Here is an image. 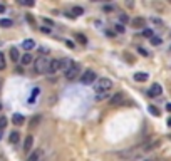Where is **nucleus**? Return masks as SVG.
I'll return each mask as SVG.
<instances>
[{
	"label": "nucleus",
	"instance_id": "nucleus-1",
	"mask_svg": "<svg viewBox=\"0 0 171 161\" xmlns=\"http://www.w3.org/2000/svg\"><path fill=\"white\" fill-rule=\"evenodd\" d=\"M142 149H138V148H129V149H124V151H119L117 156L124 161H133V159H138L141 156Z\"/></svg>",
	"mask_w": 171,
	"mask_h": 161
},
{
	"label": "nucleus",
	"instance_id": "nucleus-2",
	"mask_svg": "<svg viewBox=\"0 0 171 161\" xmlns=\"http://www.w3.org/2000/svg\"><path fill=\"white\" fill-rule=\"evenodd\" d=\"M111 87H112V81L111 79H108V77H101V79H96L94 82V89H96V92H109L111 91Z\"/></svg>",
	"mask_w": 171,
	"mask_h": 161
},
{
	"label": "nucleus",
	"instance_id": "nucleus-3",
	"mask_svg": "<svg viewBox=\"0 0 171 161\" xmlns=\"http://www.w3.org/2000/svg\"><path fill=\"white\" fill-rule=\"evenodd\" d=\"M49 62H51V59L45 56L39 57L37 60H35V72L37 74H45L49 71Z\"/></svg>",
	"mask_w": 171,
	"mask_h": 161
},
{
	"label": "nucleus",
	"instance_id": "nucleus-4",
	"mask_svg": "<svg viewBox=\"0 0 171 161\" xmlns=\"http://www.w3.org/2000/svg\"><path fill=\"white\" fill-rule=\"evenodd\" d=\"M79 71H81V67L77 66V64H70V67H67L66 72H64V77H66L67 81H74L79 76Z\"/></svg>",
	"mask_w": 171,
	"mask_h": 161
},
{
	"label": "nucleus",
	"instance_id": "nucleus-5",
	"mask_svg": "<svg viewBox=\"0 0 171 161\" xmlns=\"http://www.w3.org/2000/svg\"><path fill=\"white\" fill-rule=\"evenodd\" d=\"M96 79H97V76H96V72H94V71H91V69H87V71L82 74V76H81V82H82V84H86V86L94 84Z\"/></svg>",
	"mask_w": 171,
	"mask_h": 161
},
{
	"label": "nucleus",
	"instance_id": "nucleus-6",
	"mask_svg": "<svg viewBox=\"0 0 171 161\" xmlns=\"http://www.w3.org/2000/svg\"><path fill=\"white\" fill-rule=\"evenodd\" d=\"M161 94H163V87L158 84V82H154V84L149 87V91H148L149 98H158V96H161Z\"/></svg>",
	"mask_w": 171,
	"mask_h": 161
},
{
	"label": "nucleus",
	"instance_id": "nucleus-7",
	"mask_svg": "<svg viewBox=\"0 0 171 161\" xmlns=\"http://www.w3.org/2000/svg\"><path fill=\"white\" fill-rule=\"evenodd\" d=\"M124 102V92H116V94H112V98L109 99V104L111 106H119Z\"/></svg>",
	"mask_w": 171,
	"mask_h": 161
},
{
	"label": "nucleus",
	"instance_id": "nucleus-8",
	"mask_svg": "<svg viewBox=\"0 0 171 161\" xmlns=\"http://www.w3.org/2000/svg\"><path fill=\"white\" fill-rule=\"evenodd\" d=\"M131 25L134 29H144L146 27V19H142V17H134V19L131 20Z\"/></svg>",
	"mask_w": 171,
	"mask_h": 161
},
{
	"label": "nucleus",
	"instance_id": "nucleus-9",
	"mask_svg": "<svg viewBox=\"0 0 171 161\" xmlns=\"http://www.w3.org/2000/svg\"><path fill=\"white\" fill-rule=\"evenodd\" d=\"M32 146H34V136L28 134L25 138V141H24V151L25 153H30L32 151Z\"/></svg>",
	"mask_w": 171,
	"mask_h": 161
},
{
	"label": "nucleus",
	"instance_id": "nucleus-10",
	"mask_svg": "<svg viewBox=\"0 0 171 161\" xmlns=\"http://www.w3.org/2000/svg\"><path fill=\"white\" fill-rule=\"evenodd\" d=\"M59 71V59H52L51 62H49V71L47 72H51V74H54Z\"/></svg>",
	"mask_w": 171,
	"mask_h": 161
},
{
	"label": "nucleus",
	"instance_id": "nucleus-11",
	"mask_svg": "<svg viewBox=\"0 0 171 161\" xmlns=\"http://www.w3.org/2000/svg\"><path fill=\"white\" fill-rule=\"evenodd\" d=\"M19 60H20V64H22L24 67L28 66V64L32 62V54H24L22 57H19Z\"/></svg>",
	"mask_w": 171,
	"mask_h": 161
},
{
	"label": "nucleus",
	"instance_id": "nucleus-12",
	"mask_svg": "<svg viewBox=\"0 0 171 161\" xmlns=\"http://www.w3.org/2000/svg\"><path fill=\"white\" fill-rule=\"evenodd\" d=\"M148 79H149V76L146 72H136L134 74V81L136 82H146Z\"/></svg>",
	"mask_w": 171,
	"mask_h": 161
},
{
	"label": "nucleus",
	"instance_id": "nucleus-13",
	"mask_svg": "<svg viewBox=\"0 0 171 161\" xmlns=\"http://www.w3.org/2000/svg\"><path fill=\"white\" fill-rule=\"evenodd\" d=\"M24 121H25V117H24L22 114H19V113H17V114H13V116H12V123H13V124H17V126L24 124Z\"/></svg>",
	"mask_w": 171,
	"mask_h": 161
},
{
	"label": "nucleus",
	"instance_id": "nucleus-14",
	"mask_svg": "<svg viewBox=\"0 0 171 161\" xmlns=\"http://www.w3.org/2000/svg\"><path fill=\"white\" fill-rule=\"evenodd\" d=\"M22 47L25 49V51H32V49L35 47V42L32 40V39H25V40L22 42Z\"/></svg>",
	"mask_w": 171,
	"mask_h": 161
},
{
	"label": "nucleus",
	"instance_id": "nucleus-15",
	"mask_svg": "<svg viewBox=\"0 0 171 161\" xmlns=\"http://www.w3.org/2000/svg\"><path fill=\"white\" fill-rule=\"evenodd\" d=\"M19 139H20V136H19V133H17V131H12V133H10L9 141L12 143V144H17V143H19Z\"/></svg>",
	"mask_w": 171,
	"mask_h": 161
},
{
	"label": "nucleus",
	"instance_id": "nucleus-16",
	"mask_svg": "<svg viewBox=\"0 0 171 161\" xmlns=\"http://www.w3.org/2000/svg\"><path fill=\"white\" fill-rule=\"evenodd\" d=\"M10 59L15 62V60H19V51H17V47H10Z\"/></svg>",
	"mask_w": 171,
	"mask_h": 161
},
{
	"label": "nucleus",
	"instance_id": "nucleus-17",
	"mask_svg": "<svg viewBox=\"0 0 171 161\" xmlns=\"http://www.w3.org/2000/svg\"><path fill=\"white\" fill-rule=\"evenodd\" d=\"M39 158H40V153H39V151H32L30 155H28L27 161H39Z\"/></svg>",
	"mask_w": 171,
	"mask_h": 161
},
{
	"label": "nucleus",
	"instance_id": "nucleus-18",
	"mask_svg": "<svg viewBox=\"0 0 171 161\" xmlns=\"http://www.w3.org/2000/svg\"><path fill=\"white\" fill-rule=\"evenodd\" d=\"M12 20L10 19H2L0 20V27H3V29H9V27H12Z\"/></svg>",
	"mask_w": 171,
	"mask_h": 161
},
{
	"label": "nucleus",
	"instance_id": "nucleus-19",
	"mask_svg": "<svg viewBox=\"0 0 171 161\" xmlns=\"http://www.w3.org/2000/svg\"><path fill=\"white\" fill-rule=\"evenodd\" d=\"M148 111H149V114H153V116H156V117L161 114V113H159V109H158L156 106H148Z\"/></svg>",
	"mask_w": 171,
	"mask_h": 161
},
{
	"label": "nucleus",
	"instance_id": "nucleus-20",
	"mask_svg": "<svg viewBox=\"0 0 171 161\" xmlns=\"http://www.w3.org/2000/svg\"><path fill=\"white\" fill-rule=\"evenodd\" d=\"M76 39H77V40H79L82 45H86V44H87V37H86L84 34H76Z\"/></svg>",
	"mask_w": 171,
	"mask_h": 161
},
{
	"label": "nucleus",
	"instance_id": "nucleus-21",
	"mask_svg": "<svg viewBox=\"0 0 171 161\" xmlns=\"http://www.w3.org/2000/svg\"><path fill=\"white\" fill-rule=\"evenodd\" d=\"M82 13H84V9H82V7H74V9H72V15L74 17L82 15Z\"/></svg>",
	"mask_w": 171,
	"mask_h": 161
},
{
	"label": "nucleus",
	"instance_id": "nucleus-22",
	"mask_svg": "<svg viewBox=\"0 0 171 161\" xmlns=\"http://www.w3.org/2000/svg\"><path fill=\"white\" fill-rule=\"evenodd\" d=\"M149 42H151V44L153 45H159V44H161V37H156V35H153V37L151 39H149Z\"/></svg>",
	"mask_w": 171,
	"mask_h": 161
},
{
	"label": "nucleus",
	"instance_id": "nucleus-23",
	"mask_svg": "<svg viewBox=\"0 0 171 161\" xmlns=\"http://www.w3.org/2000/svg\"><path fill=\"white\" fill-rule=\"evenodd\" d=\"M108 98H109V92H99V94L96 96L97 101H104V99H108Z\"/></svg>",
	"mask_w": 171,
	"mask_h": 161
},
{
	"label": "nucleus",
	"instance_id": "nucleus-24",
	"mask_svg": "<svg viewBox=\"0 0 171 161\" xmlns=\"http://www.w3.org/2000/svg\"><path fill=\"white\" fill-rule=\"evenodd\" d=\"M151 24H154V25H158V27H163V20L158 19V17H151Z\"/></svg>",
	"mask_w": 171,
	"mask_h": 161
},
{
	"label": "nucleus",
	"instance_id": "nucleus-25",
	"mask_svg": "<svg viewBox=\"0 0 171 161\" xmlns=\"http://www.w3.org/2000/svg\"><path fill=\"white\" fill-rule=\"evenodd\" d=\"M114 29H116V32H117V34H124V30H126L123 24H116V25H114Z\"/></svg>",
	"mask_w": 171,
	"mask_h": 161
},
{
	"label": "nucleus",
	"instance_id": "nucleus-26",
	"mask_svg": "<svg viewBox=\"0 0 171 161\" xmlns=\"http://www.w3.org/2000/svg\"><path fill=\"white\" fill-rule=\"evenodd\" d=\"M7 123H9V119H7L5 116H2V117H0V129H5Z\"/></svg>",
	"mask_w": 171,
	"mask_h": 161
},
{
	"label": "nucleus",
	"instance_id": "nucleus-27",
	"mask_svg": "<svg viewBox=\"0 0 171 161\" xmlns=\"http://www.w3.org/2000/svg\"><path fill=\"white\" fill-rule=\"evenodd\" d=\"M7 67V64H5V57H3V54L0 52V71H3Z\"/></svg>",
	"mask_w": 171,
	"mask_h": 161
},
{
	"label": "nucleus",
	"instance_id": "nucleus-28",
	"mask_svg": "<svg viewBox=\"0 0 171 161\" xmlns=\"http://www.w3.org/2000/svg\"><path fill=\"white\" fill-rule=\"evenodd\" d=\"M142 37L151 39L153 37V30H151V29H144V30H142Z\"/></svg>",
	"mask_w": 171,
	"mask_h": 161
},
{
	"label": "nucleus",
	"instance_id": "nucleus-29",
	"mask_svg": "<svg viewBox=\"0 0 171 161\" xmlns=\"http://www.w3.org/2000/svg\"><path fill=\"white\" fill-rule=\"evenodd\" d=\"M39 94H40V89H37V87H35L34 91H32V96H30V102H34V99L37 98Z\"/></svg>",
	"mask_w": 171,
	"mask_h": 161
},
{
	"label": "nucleus",
	"instance_id": "nucleus-30",
	"mask_svg": "<svg viewBox=\"0 0 171 161\" xmlns=\"http://www.w3.org/2000/svg\"><path fill=\"white\" fill-rule=\"evenodd\" d=\"M119 20L123 24H127V22H129V17H127L126 13H119Z\"/></svg>",
	"mask_w": 171,
	"mask_h": 161
},
{
	"label": "nucleus",
	"instance_id": "nucleus-31",
	"mask_svg": "<svg viewBox=\"0 0 171 161\" xmlns=\"http://www.w3.org/2000/svg\"><path fill=\"white\" fill-rule=\"evenodd\" d=\"M40 29L42 32H44V34H52V29L51 27H45V25H42V27H39Z\"/></svg>",
	"mask_w": 171,
	"mask_h": 161
},
{
	"label": "nucleus",
	"instance_id": "nucleus-32",
	"mask_svg": "<svg viewBox=\"0 0 171 161\" xmlns=\"http://www.w3.org/2000/svg\"><path fill=\"white\" fill-rule=\"evenodd\" d=\"M138 52H139L141 56H144V57H148V56H149L148 51H146V49H142V47H138Z\"/></svg>",
	"mask_w": 171,
	"mask_h": 161
},
{
	"label": "nucleus",
	"instance_id": "nucleus-33",
	"mask_svg": "<svg viewBox=\"0 0 171 161\" xmlns=\"http://www.w3.org/2000/svg\"><path fill=\"white\" fill-rule=\"evenodd\" d=\"M39 121H40V117H39V116H34V119H32V124H30V126H32V128H34V126H35V124H37V123H39Z\"/></svg>",
	"mask_w": 171,
	"mask_h": 161
},
{
	"label": "nucleus",
	"instance_id": "nucleus-34",
	"mask_svg": "<svg viewBox=\"0 0 171 161\" xmlns=\"http://www.w3.org/2000/svg\"><path fill=\"white\" fill-rule=\"evenodd\" d=\"M20 3H22V5H27V7H34L35 5L34 2H25V0H20Z\"/></svg>",
	"mask_w": 171,
	"mask_h": 161
},
{
	"label": "nucleus",
	"instance_id": "nucleus-35",
	"mask_svg": "<svg viewBox=\"0 0 171 161\" xmlns=\"http://www.w3.org/2000/svg\"><path fill=\"white\" fill-rule=\"evenodd\" d=\"M104 10H106V12H112V10H114V5H104Z\"/></svg>",
	"mask_w": 171,
	"mask_h": 161
},
{
	"label": "nucleus",
	"instance_id": "nucleus-36",
	"mask_svg": "<svg viewBox=\"0 0 171 161\" xmlns=\"http://www.w3.org/2000/svg\"><path fill=\"white\" fill-rule=\"evenodd\" d=\"M44 22L47 24V25H54V24H52V20H51V19H44Z\"/></svg>",
	"mask_w": 171,
	"mask_h": 161
},
{
	"label": "nucleus",
	"instance_id": "nucleus-37",
	"mask_svg": "<svg viewBox=\"0 0 171 161\" xmlns=\"http://www.w3.org/2000/svg\"><path fill=\"white\" fill-rule=\"evenodd\" d=\"M5 12V5H3V3H0V13H3Z\"/></svg>",
	"mask_w": 171,
	"mask_h": 161
},
{
	"label": "nucleus",
	"instance_id": "nucleus-38",
	"mask_svg": "<svg viewBox=\"0 0 171 161\" xmlns=\"http://www.w3.org/2000/svg\"><path fill=\"white\" fill-rule=\"evenodd\" d=\"M66 44H67V45H69V47H70V49H74V44H72V42H70V40H66Z\"/></svg>",
	"mask_w": 171,
	"mask_h": 161
},
{
	"label": "nucleus",
	"instance_id": "nucleus-39",
	"mask_svg": "<svg viewBox=\"0 0 171 161\" xmlns=\"http://www.w3.org/2000/svg\"><path fill=\"white\" fill-rule=\"evenodd\" d=\"M166 109H168L169 113H171V102H168V104H166Z\"/></svg>",
	"mask_w": 171,
	"mask_h": 161
},
{
	"label": "nucleus",
	"instance_id": "nucleus-40",
	"mask_svg": "<svg viewBox=\"0 0 171 161\" xmlns=\"http://www.w3.org/2000/svg\"><path fill=\"white\" fill-rule=\"evenodd\" d=\"M166 124H168V126L171 128V117H169V119H168V123H166Z\"/></svg>",
	"mask_w": 171,
	"mask_h": 161
},
{
	"label": "nucleus",
	"instance_id": "nucleus-41",
	"mask_svg": "<svg viewBox=\"0 0 171 161\" xmlns=\"http://www.w3.org/2000/svg\"><path fill=\"white\" fill-rule=\"evenodd\" d=\"M2 136H3V129H0V139H2Z\"/></svg>",
	"mask_w": 171,
	"mask_h": 161
},
{
	"label": "nucleus",
	"instance_id": "nucleus-42",
	"mask_svg": "<svg viewBox=\"0 0 171 161\" xmlns=\"http://www.w3.org/2000/svg\"><path fill=\"white\" fill-rule=\"evenodd\" d=\"M0 87H2V82H0Z\"/></svg>",
	"mask_w": 171,
	"mask_h": 161
},
{
	"label": "nucleus",
	"instance_id": "nucleus-43",
	"mask_svg": "<svg viewBox=\"0 0 171 161\" xmlns=\"http://www.w3.org/2000/svg\"><path fill=\"white\" fill-rule=\"evenodd\" d=\"M0 109H2V104H0Z\"/></svg>",
	"mask_w": 171,
	"mask_h": 161
},
{
	"label": "nucleus",
	"instance_id": "nucleus-44",
	"mask_svg": "<svg viewBox=\"0 0 171 161\" xmlns=\"http://www.w3.org/2000/svg\"><path fill=\"white\" fill-rule=\"evenodd\" d=\"M169 139H171V134H169Z\"/></svg>",
	"mask_w": 171,
	"mask_h": 161
},
{
	"label": "nucleus",
	"instance_id": "nucleus-45",
	"mask_svg": "<svg viewBox=\"0 0 171 161\" xmlns=\"http://www.w3.org/2000/svg\"><path fill=\"white\" fill-rule=\"evenodd\" d=\"M144 161H149V159H144Z\"/></svg>",
	"mask_w": 171,
	"mask_h": 161
},
{
	"label": "nucleus",
	"instance_id": "nucleus-46",
	"mask_svg": "<svg viewBox=\"0 0 171 161\" xmlns=\"http://www.w3.org/2000/svg\"><path fill=\"white\" fill-rule=\"evenodd\" d=\"M169 51H171V47H169Z\"/></svg>",
	"mask_w": 171,
	"mask_h": 161
}]
</instances>
